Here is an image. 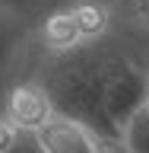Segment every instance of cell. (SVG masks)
Here are the masks:
<instances>
[{
    "label": "cell",
    "instance_id": "1",
    "mask_svg": "<svg viewBox=\"0 0 149 153\" xmlns=\"http://www.w3.org/2000/svg\"><path fill=\"white\" fill-rule=\"evenodd\" d=\"M108 61L111 51L83 45L70 54L48 57L41 64L38 80L54 99V108L60 115H70L83 121L98 137H121L108 121L105 112V83H108Z\"/></svg>",
    "mask_w": 149,
    "mask_h": 153
},
{
    "label": "cell",
    "instance_id": "2",
    "mask_svg": "<svg viewBox=\"0 0 149 153\" xmlns=\"http://www.w3.org/2000/svg\"><path fill=\"white\" fill-rule=\"evenodd\" d=\"M54 99L45 89L41 80H16L0 99V118L13 128L16 134H32L41 131V124L54 115Z\"/></svg>",
    "mask_w": 149,
    "mask_h": 153
},
{
    "label": "cell",
    "instance_id": "3",
    "mask_svg": "<svg viewBox=\"0 0 149 153\" xmlns=\"http://www.w3.org/2000/svg\"><path fill=\"white\" fill-rule=\"evenodd\" d=\"M35 140L41 153H95L98 150V134L89 131L83 121L60 112H54L41 124Z\"/></svg>",
    "mask_w": 149,
    "mask_h": 153
},
{
    "label": "cell",
    "instance_id": "4",
    "mask_svg": "<svg viewBox=\"0 0 149 153\" xmlns=\"http://www.w3.org/2000/svg\"><path fill=\"white\" fill-rule=\"evenodd\" d=\"M38 42H41V48L48 51V57L70 54V51L86 45L83 32H79V22H76V16L70 13L67 3L48 10L45 16L38 19Z\"/></svg>",
    "mask_w": 149,
    "mask_h": 153
},
{
    "label": "cell",
    "instance_id": "5",
    "mask_svg": "<svg viewBox=\"0 0 149 153\" xmlns=\"http://www.w3.org/2000/svg\"><path fill=\"white\" fill-rule=\"evenodd\" d=\"M22 45H26V19H16L0 10V99L10 86L16 83L13 80V70L19 64V54H22Z\"/></svg>",
    "mask_w": 149,
    "mask_h": 153
},
{
    "label": "cell",
    "instance_id": "6",
    "mask_svg": "<svg viewBox=\"0 0 149 153\" xmlns=\"http://www.w3.org/2000/svg\"><path fill=\"white\" fill-rule=\"evenodd\" d=\"M70 13L76 16L79 22V32H83L86 45H92L98 38L108 32L111 26V13H108V3H98V0H73V3H67Z\"/></svg>",
    "mask_w": 149,
    "mask_h": 153
},
{
    "label": "cell",
    "instance_id": "7",
    "mask_svg": "<svg viewBox=\"0 0 149 153\" xmlns=\"http://www.w3.org/2000/svg\"><path fill=\"white\" fill-rule=\"evenodd\" d=\"M124 143L130 153H149V96L146 102L130 115V121L124 124Z\"/></svg>",
    "mask_w": 149,
    "mask_h": 153
},
{
    "label": "cell",
    "instance_id": "8",
    "mask_svg": "<svg viewBox=\"0 0 149 153\" xmlns=\"http://www.w3.org/2000/svg\"><path fill=\"white\" fill-rule=\"evenodd\" d=\"M45 7H48V0H0V10L3 13H10V16H16V19H32V16H45Z\"/></svg>",
    "mask_w": 149,
    "mask_h": 153
},
{
    "label": "cell",
    "instance_id": "9",
    "mask_svg": "<svg viewBox=\"0 0 149 153\" xmlns=\"http://www.w3.org/2000/svg\"><path fill=\"white\" fill-rule=\"evenodd\" d=\"M19 137H22V134H16L3 118H0V153H10V150L19 143Z\"/></svg>",
    "mask_w": 149,
    "mask_h": 153
},
{
    "label": "cell",
    "instance_id": "10",
    "mask_svg": "<svg viewBox=\"0 0 149 153\" xmlns=\"http://www.w3.org/2000/svg\"><path fill=\"white\" fill-rule=\"evenodd\" d=\"M95 153H130L124 137H98V150Z\"/></svg>",
    "mask_w": 149,
    "mask_h": 153
},
{
    "label": "cell",
    "instance_id": "11",
    "mask_svg": "<svg viewBox=\"0 0 149 153\" xmlns=\"http://www.w3.org/2000/svg\"><path fill=\"white\" fill-rule=\"evenodd\" d=\"M10 153H41V150H38V140L32 137V134H22V137H19V143H16Z\"/></svg>",
    "mask_w": 149,
    "mask_h": 153
},
{
    "label": "cell",
    "instance_id": "12",
    "mask_svg": "<svg viewBox=\"0 0 149 153\" xmlns=\"http://www.w3.org/2000/svg\"><path fill=\"white\" fill-rule=\"evenodd\" d=\"M64 3H73V0H64ZM98 3H108V0H98Z\"/></svg>",
    "mask_w": 149,
    "mask_h": 153
}]
</instances>
